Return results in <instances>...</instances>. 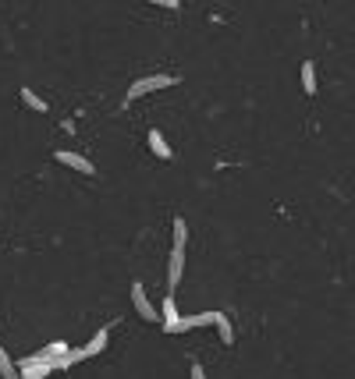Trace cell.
<instances>
[{"label":"cell","instance_id":"6","mask_svg":"<svg viewBox=\"0 0 355 379\" xmlns=\"http://www.w3.org/2000/svg\"><path fill=\"white\" fill-rule=\"evenodd\" d=\"M182 273H185V248H174L171 245V259H167V291H174L182 283Z\"/></svg>","mask_w":355,"mask_h":379},{"label":"cell","instance_id":"8","mask_svg":"<svg viewBox=\"0 0 355 379\" xmlns=\"http://www.w3.org/2000/svg\"><path fill=\"white\" fill-rule=\"evenodd\" d=\"M107 340H110V330H100V333H93V340H89L82 351H85V358H96V355H103L107 351Z\"/></svg>","mask_w":355,"mask_h":379},{"label":"cell","instance_id":"2","mask_svg":"<svg viewBox=\"0 0 355 379\" xmlns=\"http://www.w3.org/2000/svg\"><path fill=\"white\" fill-rule=\"evenodd\" d=\"M132 305H135V312L142 315V319H150V323H164L160 308H153V301L146 298V291H142V280H132Z\"/></svg>","mask_w":355,"mask_h":379},{"label":"cell","instance_id":"1","mask_svg":"<svg viewBox=\"0 0 355 379\" xmlns=\"http://www.w3.org/2000/svg\"><path fill=\"white\" fill-rule=\"evenodd\" d=\"M178 85V75H146L139 82L128 85V103L132 100H142V96H150V92H160V89H171Z\"/></svg>","mask_w":355,"mask_h":379},{"label":"cell","instance_id":"14","mask_svg":"<svg viewBox=\"0 0 355 379\" xmlns=\"http://www.w3.org/2000/svg\"><path fill=\"white\" fill-rule=\"evenodd\" d=\"M68 351H71V347H68V340H53V344L46 347L43 355H46V358L53 362V358H61V355H68Z\"/></svg>","mask_w":355,"mask_h":379},{"label":"cell","instance_id":"11","mask_svg":"<svg viewBox=\"0 0 355 379\" xmlns=\"http://www.w3.org/2000/svg\"><path fill=\"white\" fill-rule=\"evenodd\" d=\"M21 103H25L28 110H36V114H46V110H50V107H46V100H40V96H36V92L28 89V85L21 89Z\"/></svg>","mask_w":355,"mask_h":379},{"label":"cell","instance_id":"9","mask_svg":"<svg viewBox=\"0 0 355 379\" xmlns=\"http://www.w3.org/2000/svg\"><path fill=\"white\" fill-rule=\"evenodd\" d=\"M0 379H25L18 362H11V355L4 351V347H0Z\"/></svg>","mask_w":355,"mask_h":379},{"label":"cell","instance_id":"12","mask_svg":"<svg viewBox=\"0 0 355 379\" xmlns=\"http://www.w3.org/2000/svg\"><path fill=\"white\" fill-rule=\"evenodd\" d=\"M214 326H217V337H220L224 344H234V330H231V323H227L224 312H217V323H214Z\"/></svg>","mask_w":355,"mask_h":379},{"label":"cell","instance_id":"10","mask_svg":"<svg viewBox=\"0 0 355 379\" xmlns=\"http://www.w3.org/2000/svg\"><path fill=\"white\" fill-rule=\"evenodd\" d=\"M302 92L306 96H316V68H313V60H302Z\"/></svg>","mask_w":355,"mask_h":379},{"label":"cell","instance_id":"13","mask_svg":"<svg viewBox=\"0 0 355 379\" xmlns=\"http://www.w3.org/2000/svg\"><path fill=\"white\" fill-rule=\"evenodd\" d=\"M171 227H174V248H185V245H189V224H185L182 216H178Z\"/></svg>","mask_w":355,"mask_h":379},{"label":"cell","instance_id":"16","mask_svg":"<svg viewBox=\"0 0 355 379\" xmlns=\"http://www.w3.org/2000/svg\"><path fill=\"white\" fill-rule=\"evenodd\" d=\"M192 379H206V372H202V365L192 358Z\"/></svg>","mask_w":355,"mask_h":379},{"label":"cell","instance_id":"4","mask_svg":"<svg viewBox=\"0 0 355 379\" xmlns=\"http://www.w3.org/2000/svg\"><path fill=\"white\" fill-rule=\"evenodd\" d=\"M160 315H164V330L171 337H178V323H182V312H178V301H174V291H167V298L160 301Z\"/></svg>","mask_w":355,"mask_h":379},{"label":"cell","instance_id":"7","mask_svg":"<svg viewBox=\"0 0 355 379\" xmlns=\"http://www.w3.org/2000/svg\"><path fill=\"white\" fill-rule=\"evenodd\" d=\"M146 139H150V149H153V156H157V160H171V156H174V152H171V142L164 139V132H157V128H153V132L146 135Z\"/></svg>","mask_w":355,"mask_h":379},{"label":"cell","instance_id":"5","mask_svg":"<svg viewBox=\"0 0 355 379\" xmlns=\"http://www.w3.org/2000/svg\"><path fill=\"white\" fill-rule=\"evenodd\" d=\"M53 160H57V164H64V167H71V170H78V174H85V177H93V174H96V167L89 164L85 156L68 152V149H57V152H53Z\"/></svg>","mask_w":355,"mask_h":379},{"label":"cell","instance_id":"15","mask_svg":"<svg viewBox=\"0 0 355 379\" xmlns=\"http://www.w3.org/2000/svg\"><path fill=\"white\" fill-rule=\"evenodd\" d=\"M146 4H157V8H167V11H178L182 0H146Z\"/></svg>","mask_w":355,"mask_h":379},{"label":"cell","instance_id":"3","mask_svg":"<svg viewBox=\"0 0 355 379\" xmlns=\"http://www.w3.org/2000/svg\"><path fill=\"white\" fill-rule=\"evenodd\" d=\"M18 369H21V376H25V379H46V376L53 372V362L40 351V355L21 358V362H18Z\"/></svg>","mask_w":355,"mask_h":379}]
</instances>
